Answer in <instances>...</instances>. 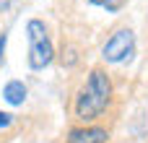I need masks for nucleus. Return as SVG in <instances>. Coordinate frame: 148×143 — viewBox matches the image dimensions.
<instances>
[{"label":"nucleus","instance_id":"f257e3e1","mask_svg":"<svg viewBox=\"0 0 148 143\" xmlns=\"http://www.w3.org/2000/svg\"><path fill=\"white\" fill-rule=\"evenodd\" d=\"M112 96H114V86H112V78L107 73L104 65H94L83 81V86L75 91V99H73V115L78 122L83 125H94L112 104Z\"/></svg>","mask_w":148,"mask_h":143},{"label":"nucleus","instance_id":"f03ea898","mask_svg":"<svg viewBox=\"0 0 148 143\" xmlns=\"http://www.w3.org/2000/svg\"><path fill=\"white\" fill-rule=\"evenodd\" d=\"M26 39H29V52H26L29 70L49 68L55 60V44L49 36V26L42 18H29L26 21Z\"/></svg>","mask_w":148,"mask_h":143},{"label":"nucleus","instance_id":"39448f33","mask_svg":"<svg viewBox=\"0 0 148 143\" xmlns=\"http://www.w3.org/2000/svg\"><path fill=\"white\" fill-rule=\"evenodd\" d=\"M26 94H29V89H26V83L18 81V78H13V81H8V83L3 86V99H5L8 104H13V107H21V104L26 102Z\"/></svg>","mask_w":148,"mask_h":143},{"label":"nucleus","instance_id":"0eeeda50","mask_svg":"<svg viewBox=\"0 0 148 143\" xmlns=\"http://www.w3.org/2000/svg\"><path fill=\"white\" fill-rule=\"evenodd\" d=\"M5 47H8V31L0 34V65H3V60H5Z\"/></svg>","mask_w":148,"mask_h":143},{"label":"nucleus","instance_id":"20e7f679","mask_svg":"<svg viewBox=\"0 0 148 143\" xmlns=\"http://www.w3.org/2000/svg\"><path fill=\"white\" fill-rule=\"evenodd\" d=\"M65 143H109V130L104 125H75L68 130Z\"/></svg>","mask_w":148,"mask_h":143},{"label":"nucleus","instance_id":"1a4fd4ad","mask_svg":"<svg viewBox=\"0 0 148 143\" xmlns=\"http://www.w3.org/2000/svg\"><path fill=\"white\" fill-rule=\"evenodd\" d=\"M10 5H13V0H0V13H8Z\"/></svg>","mask_w":148,"mask_h":143},{"label":"nucleus","instance_id":"6e6552de","mask_svg":"<svg viewBox=\"0 0 148 143\" xmlns=\"http://www.w3.org/2000/svg\"><path fill=\"white\" fill-rule=\"evenodd\" d=\"M13 125V115L10 112H0V128H10Z\"/></svg>","mask_w":148,"mask_h":143},{"label":"nucleus","instance_id":"7ed1b4c3","mask_svg":"<svg viewBox=\"0 0 148 143\" xmlns=\"http://www.w3.org/2000/svg\"><path fill=\"white\" fill-rule=\"evenodd\" d=\"M133 55H135V31L127 29V26L114 29L112 36L101 44V60H104V63L120 65V63L130 60Z\"/></svg>","mask_w":148,"mask_h":143},{"label":"nucleus","instance_id":"423d86ee","mask_svg":"<svg viewBox=\"0 0 148 143\" xmlns=\"http://www.w3.org/2000/svg\"><path fill=\"white\" fill-rule=\"evenodd\" d=\"M91 5H96V8H104V10H109V13H117V10H122L125 5H127V0H88Z\"/></svg>","mask_w":148,"mask_h":143}]
</instances>
